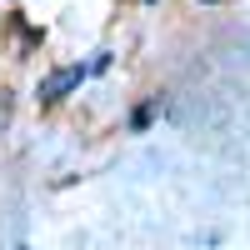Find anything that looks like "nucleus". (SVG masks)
<instances>
[{
  "label": "nucleus",
  "instance_id": "nucleus-1",
  "mask_svg": "<svg viewBox=\"0 0 250 250\" xmlns=\"http://www.w3.org/2000/svg\"><path fill=\"white\" fill-rule=\"evenodd\" d=\"M75 85H80V65H70V70H55V75L45 80V85H40V95H45V100H60L65 90H75Z\"/></svg>",
  "mask_w": 250,
  "mask_h": 250
}]
</instances>
